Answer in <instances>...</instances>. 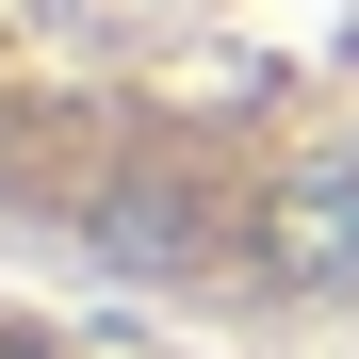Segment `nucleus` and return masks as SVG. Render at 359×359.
Instances as JSON below:
<instances>
[{"mask_svg": "<svg viewBox=\"0 0 359 359\" xmlns=\"http://www.w3.org/2000/svg\"><path fill=\"white\" fill-rule=\"evenodd\" d=\"M0 229L180 311H359V0H0Z\"/></svg>", "mask_w": 359, "mask_h": 359, "instance_id": "nucleus-1", "label": "nucleus"}, {"mask_svg": "<svg viewBox=\"0 0 359 359\" xmlns=\"http://www.w3.org/2000/svg\"><path fill=\"white\" fill-rule=\"evenodd\" d=\"M0 359H114V343H82V327H49V311H17V294H0Z\"/></svg>", "mask_w": 359, "mask_h": 359, "instance_id": "nucleus-2", "label": "nucleus"}]
</instances>
